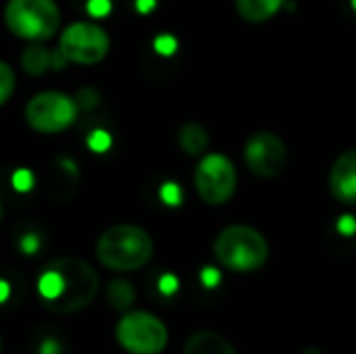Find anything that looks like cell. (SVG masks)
Returning a JSON list of instances; mask_svg holds the SVG:
<instances>
[{"label":"cell","instance_id":"6da1fadb","mask_svg":"<svg viewBox=\"0 0 356 354\" xmlns=\"http://www.w3.org/2000/svg\"><path fill=\"white\" fill-rule=\"evenodd\" d=\"M100 290V277L94 267L75 257L50 261L40 280L38 292L48 311L69 315L86 309Z\"/></svg>","mask_w":356,"mask_h":354},{"label":"cell","instance_id":"7a4b0ae2","mask_svg":"<svg viewBox=\"0 0 356 354\" xmlns=\"http://www.w3.org/2000/svg\"><path fill=\"white\" fill-rule=\"evenodd\" d=\"M152 238L138 225L108 227L96 242V257L100 265L111 271L127 273L142 269L152 259Z\"/></svg>","mask_w":356,"mask_h":354},{"label":"cell","instance_id":"3957f363","mask_svg":"<svg viewBox=\"0 0 356 354\" xmlns=\"http://www.w3.org/2000/svg\"><path fill=\"white\" fill-rule=\"evenodd\" d=\"M217 261L238 273L261 269L269 259V244L261 232L248 225H229L215 240Z\"/></svg>","mask_w":356,"mask_h":354},{"label":"cell","instance_id":"277c9868","mask_svg":"<svg viewBox=\"0 0 356 354\" xmlns=\"http://www.w3.org/2000/svg\"><path fill=\"white\" fill-rule=\"evenodd\" d=\"M4 23L21 40L46 42L60 27V8L54 0H8Z\"/></svg>","mask_w":356,"mask_h":354},{"label":"cell","instance_id":"5b68a950","mask_svg":"<svg viewBox=\"0 0 356 354\" xmlns=\"http://www.w3.org/2000/svg\"><path fill=\"white\" fill-rule=\"evenodd\" d=\"M115 336L121 348L131 354H161L169 342L165 323L146 311L125 313L117 323Z\"/></svg>","mask_w":356,"mask_h":354},{"label":"cell","instance_id":"8992f818","mask_svg":"<svg viewBox=\"0 0 356 354\" xmlns=\"http://www.w3.org/2000/svg\"><path fill=\"white\" fill-rule=\"evenodd\" d=\"M79 106L75 98L65 92L48 90L29 98L25 106V121L38 134H60L77 119Z\"/></svg>","mask_w":356,"mask_h":354},{"label":"cell","instance_id":"52a82bcc","mask_svg":"<svg viewBox=\"0 0 356 354\" xmlns=\"http://www.w3.org/2000/svg\"><path fill=\"white\" fill-rule=\"evenodd\" d=\"M111 50V38L94 21H75L65 27L58 40V52L73 65H96Z\"/></svg>","mask_w":356,"mask_h":354},{"label":"cell","instance_id":"ba28073f","mask_svg":"<svg viewBox=\"0 0 356 354\" xmlns=\"http://www.w3.org/2000/svg\"><path fill=\"white\" fill-rule=\"evenodd\" d=\"M194 186L198 196L213 207L225 204L238 186V173L234 163L223 154H204L194 173Z\"/></svg>","mask_w":356,"mask_h":354},{"label":"cell","instance_id":"9c48e42d","mask_svg":"<svg viewBox=\"0 0 356 354\" xmlns=\"http://www.w3.org/2000/svg\"><path fill=\"white\" fill-rule=\"evenodd\" d=\"M244 161L250 173L263 179L277 177L288 165V148L277 134L257 131L244 146Z\"/></svg>","mask_w":356,"mask_h":354},{"label":"cell","instance_id":"30bf717a","mask_svg":"<svg viewBox=\"0 0 356 354\" xmlns=\"http://www.w3.org/2000/svg\"><path fill=\"white\" fill-rule=\"evenodd\" d=\"M330 190L338 202L356 204V150L340 154L330 171Z\"/></svg>","mask_w":356,"mask_h":354},{"label":"cell","instance_id":"8fae6325","mask_svg":"<svg viewBox=\"0 0 356 354\" xmlns=\"http://www.w3.org/2000/svg\"><path fill=\"white\" fill-rule=\"evenodd\" d=\"M21 67H23V71H25L27 75L40 77V75H44L46 71H50V69H56V71L65 69V67H67V61H65V56L58 52V48H56V50H50V48H46L42 42H31V44L21 52Z\"/></svg>","mask_w":356,"mask_h":354},{"label":"cell","instance_id":"7c38bea8","mask_svg":"<svg viewBox=\"0 0 356 354\" xmlns=\"http://www.w3.org/2000/svg\"><path fill=\"white\" fill-rule=\"evenodd\" d=\"M184 354H240L234 344L217 332H196L188 338Z\"/></svg>","mask_w":356,"mask_h":354},{"label":"cell","instance_id":"4fadbf2b","mask_svg":"<svg viewBox=\"0 0 356 354\" xmlns=\"http://www.w3.org/2000/svg\"><path fill=\"white\" fill-rule=\"evenodd\" d=\"M286 0H236L240 17L248 23H265L273 19Z\"/></svg>","mask_w":356,"mask_h":354},{"label":"cell","instance_id":"5bb4252c","mask_svg":"<svg viewBox=\"0 0 356 354\" xmlns=\"http://www.w3.org/2000/svg\"><path fill=\"white\" fill-rule=\"evenodd\" d=\"M177 142L186 154L200 156L209 148V134L198 123H186V125H181L179 134H177Z\"/></svg>","mask_w":356,"mask_h":354},{"label":"cell","instance_id":"9a60e30c","mask_svg":"<svg viewBox=\"0 0 356 354\" xmlns=\"http://www.w3.org/2000/svg\"><path fill=\"white\" fill-rule=\"evenodd\" d=\"M136 300V290L125 280H113L108 284V303L117 311H127Z\"/></svg>","mask_w":356,"mask_h":354},{"label":"cell","instance_id":"2e32d148","mask_svg":"<svg viewBox=\"0 0 356 354\" xmlns=\"http://www.w3.org/2000/svg\"><path fill=\"white\" fill-rule=\"evenodd\" d=\"M15 86H17V77H15L13 67L8 63L0 61V106L4 102H8V98L15 92Z\"/></svg>","mask_w":356,"mask_h":354},{"label":"cell","instance_id":"e0dca14e","mask_svg":"<svg viewBox=\"0 0 356 354\" xmlns=\"http://www.w3.org/2000/svg\"><path fill=\"white\" fill-rule=\"evenodd\" d=\"M79 6H83V13L92 19H104L113 13L115 0H75Z\"/></svg>","mask_w":356,"mask_h":354},{"label":"cell","instance_id":"ac0fdd59","mask_svg":"<svg viewBox=\"0 0 356 354\" xmlns=\"http://www.w3.org/2000/svg\"><path fill=\"white\" fill-rule=\"evenodd\" d=\"M86 144H88V148H90L92 152L104 154V152L113 146V138H111V134L104 131V129H94V131L88 136Z\"/></svg>","mask_w":356,"mask_h":354},{"label":"cell","instance_id":"d6986e66","mask_svg":"<svg viewBox=\"0 0 356 354\" xmlns=\"http://www.w3.org/2000/svg\"><path fill=\"white\" fill-rule=\"evenodd\" d=\"M33 184H35V177H33V173L29 169H17L10 175V186H13L15 192L25 194V192L33 190Z\"/></svg>","mask_w":356,"mask_h":354},{"label":"cell","instance_id":"ffe728a7","mask_svg":"<svg viewBox=\"0 0 356 354\" xmlns=\"http://www.w3.org/2000/svg\"><path fill=\"white\" fill-rule=\"evenodd\" d=\"M75 102H77V106H79L81 111H90V108H94V106L100 102V94H98L96 88L86 86V88H81V90L77 92Z\"/></svg>","mask_w":356,"mask_h":354},{"label":"cell","instance_id":"44dd1931","mask_svg":"<svg viewBox=\"0 0 356 354\" xmlns=\"http://www.w3.org/2000/svg\"><path fill=\"white\" fill-rule=\"evenodd\" d=\"M154 50L163 56H169L177 50V40L169 33H161L156 40H154Z\"/></svg>","mask_w":356,"mask_h":354},{"label":"cell","instance_id":"7402d4cb","mask_svg":"<svg viewBox=\"0 0 356 354\" xmlns=\"http://www.w3.org/2000/svg\"><path fill=\"white\" fill-rule=\"evenodd\" d=\"M161 200L169 207H177L181 202V190L177 184H165L161 188Z\"/></svg>","mask_w":356,"mask_h":354},{"label":"cell","instance_id":"603a6c76","mask_svg":"<svg viewBox=\"0 0 356 354\" xmlns=\"http://www.w3.org/2000/svg\"><path fill=\"white\" fill-rule=\"evenodd\" d=\"M19 248H21L23 255H35L40 250V238L35 234H25L19 240Z\"/></svg>","mask_w":356,"mask_h":354},{"label":"cell","instance_id":"cb8c5ba5","mask_svg":"<svg viewBox=\"0 0 356 354\" xmlns=\"http://www.w3.org/2000/svg\"><path fill=\"white\" fill-rule=\"evenodd\" d=\"M177 288H179V282H177V277H175V275H171V273L161 275V280H159V290H161L165 296L175 294V292H177Z\"/></svg>","mask_w":356,"mask_h":354},{"label":"cell","instance_id":"d4e9b609","mask_svg":"<svg viewBox=\"0 0 356 354\" xmlns=\"http://www.w3.org/2000/svg\"><path fill=\"white\" fill-rule=\"evenodd\" d=\"M202 284L204 286H217L219 284V271L217 269H213V267H207L204 271H202Z\"/></svg>","mask_w":356,"mask_h":354},{"label":"cell","instance_id":"484cf974","mask_svg":"<svg viewBox=\"0 0 356 354\" xmlns=\"http://www.w3.org/2000/svg\"><path fill=\"white\" fill-rule=\"evenodd\" d=\"M338 227H340V232H344V234H355L356 232V223L353 221V217H342L340 223H338Z\"/></svg>","mask_w":356,"mask_h":354},{"label":"cell","instance_id":"4316f807","mask_svg":"<svg viewBox=\"0 0 356 354\" xmlns=\"http://www.w3.org/2000/svg\"><path fill=\"white\" fill-rule=\"evenodd\" d=\"M40 354H60V346L54 340H46L40 348Z\"/></svg>","mask_w":356,"mask_h":354},{"label":"cell","instance_id":"83f0119b","mask_svg":"<svg viewBox=\"0 0 356 354\" xmlns=\"http://www.w3.org/2000/svg\"><path fill=\"white\" fill-rule=\"evenodd\" d=\"M154 6H156V0H136V8H138L142 15L150 13Z\"/></svg>","mask_w":356,"mask_h":354},{"label":"cell","instance_id":"f1b7e54d","mask_svg":"<svg viewBox=\"0 0 356 354\" xmlns=\"http://www.w3.org/2000/svg\"><path fill=\"white\" fill-rule=\"evenodd\" d=\"M8 294H10V288H8V284L0 280V303H4V300L8 298Z\"/></svg>","mask_w":356,"mask_h":354},{"label":"cell","instance_id":"f546056e","mask_svg":"<svg viewBox=\"0 0 356 354\" xmlns=\"http://www.w3.org/2000/svg\"><path fill=\"white\" fill-rule=\"evenodd\" d=\"M305 354H321L319 351H309V353H305Z\"/></svg>","mask_w":356,"mask_h":354},{"label":"cell","instance_id":"4dcf8cb0","mask_svg":"<svg viewBox=\"0 0 356 354\" xmlns=\"http://www.w3.org/2000/svg\"><path fill=\"white\" fill-rule=\"evenodd\" d=\"M0 219H2V204H0Z\"/></svg>","mask_w":356,"mask_h":354},{"label":"cell","instance_id":"1f68e13d","mask_svg":"<svg viewBox=\"0 0 356 354\" xmlns=\"http://www.w3.org/2000/svg\"><path fill=\"white\" fill-rule=\"evenodd\" d=\"M0 354H2V342H0Z\"/></svg>","mask_w":356,"mask_h":354}]
</instances>
